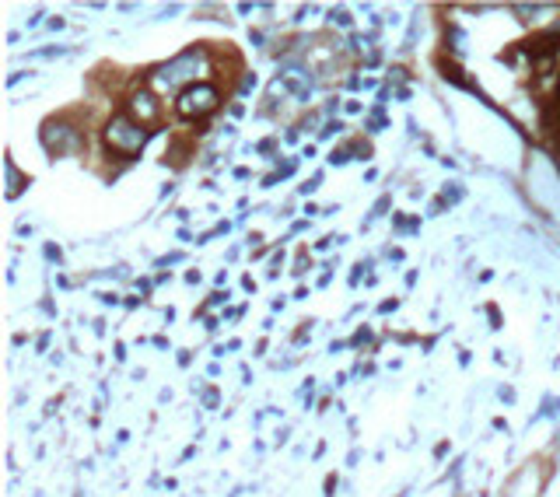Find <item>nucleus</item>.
Masks as SVG:
<instances>
[{
	"instance_id": "obj_3",
	"label": "nucleus",
	"mask_w": 560,
	"mask_h": 497,
	"mask_svg": "<svg viewBox=\"0 0 560 497\" xmlns=\"http://www.w3.org/2000/svg\"><path fill=\"white\" fill-rule=\"evenodd\" d=\"M140 109H144V116H147V120L158 116V105H154L151 95H137V98H133V113H140Z\"/></svg>"
},
{
	"instance_id": "obj_1",
	"label": "nucleus",
	"mask_w": 560,
	"mask_h": 497,
	"mask_svg": "<svg viewBox=\"0 0 560 497\" xmlns=\"http://www.w3.org/2000/svg\"><path fill=\"white\" fill-rule=\"evenodd\" d=\"M147 144V130L144 123H133L130 116H112L105 123V147L112 154H120V158H133L140 154Z\"/></svg>"
},
{
	"instance_id": "obj_2",
	"label": "nucleus",
	"mask_w": 560,
	"mask_h": 497,
	"mask_svg": "<svg viewBox=\"0 0 560 497\" xmlns=\"http://www.w3.org/2000/svg\"><path fill=\"white\" fill-rule=\"evenodd\" d=\"M217 102H221V95H217L214 84H189L176 98V109H179L183 120H203V116H210L217 109Z\"/></svg>"
}]
</instances>
